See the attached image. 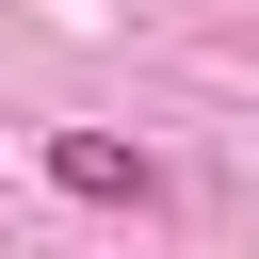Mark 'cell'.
I'll return each mask as SVG.
<instances>
[{"label":"cell","instance_id":"1","mask_svg":"<svg viewBox=\"0 0 259 259\" xmlns=\"http://www.w3.org/2000/svg\"><path fill=\"white\" fill-rule=\"evenodd\" d=\"M49 178H65L81 210H146V194H162V162L113 146V130H49Z\"/></svg>","mask_w":259,"mask_h":259}]
</instances>
